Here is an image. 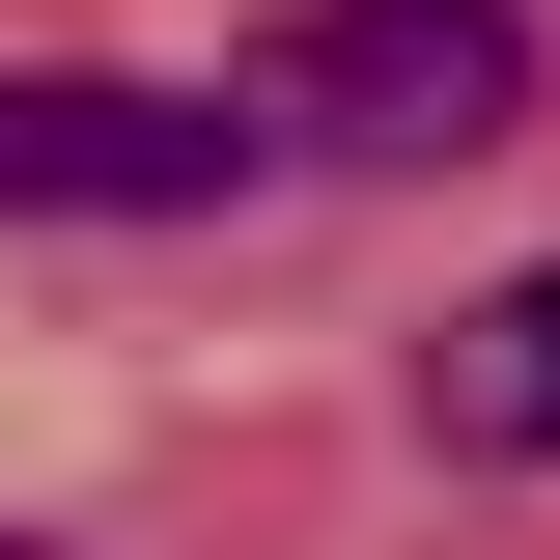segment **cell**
I'll use <instances>...</instances> for the list:
<instances>
[{"label":"cell","instance_id":"277c9868","mask_svg":"<svg viewBox=\"0 0 560 560\" xmlns=\"http://www.w3.org/2000/svg\"><path fill=\"white\" fill-rule=\"evenodd\" d=\"M0 560H28V533H0Z\"/></svg>","mask_w":560,"mask_h":560},{"label":"cell","instance_id":"7a4b0ae2","mask_svg":"<svg viewBox=\"0 0 560 560\" xmlns=\"http://www.w3.org/2000/svg\"><path fill=\"white\" fill-rule=\"evenodd\" d=\"M253 168H280L253 84H84V57L0 84V224H224Z\"/></svg>","mask_w":560,"mask_h":560},{"label":"cell","instance_id":"6da1fadb","mask_svg":"<svg viewBox=\"0 0 560 560\" xmlns=\"http://www.w3.org/2000/svg\"><path fill=\"white\" fill-rule=\"evenodd\" d=\"M253 140L280 168H477V140H533V0H280Z\"/></svg>","mask_w":560,"mask_h":560},{"label":"cell","instance_id":"3957f363","mask_svg":"<svg viewBox=\"0 0 560 560\" xmlns=\"http://www.w3.org/2000/svg\"><path fill=\"white\" fill-rule=\"evenodd\" d=\"M420 420H448L477 477H560V253L504 280V308H448V364H420Z\"/></svg>","mask_w":560,"mask_h":560}]
</instances>
